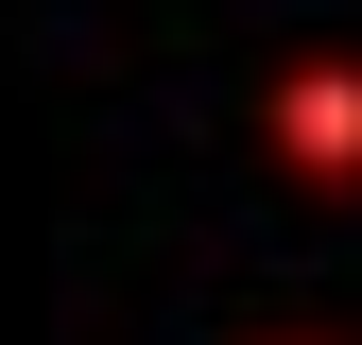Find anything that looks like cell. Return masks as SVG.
<instances>
[{"mask_svg":"<svg viewBox=\"0 0 362 345\" xmlns=\"http://www.w3.org/2000/svg\"><path fill=\"white\" fill-rule=\"evenodd\" d=\"M259 156H276L310 207H345L362 190V52H293L276 86H259Z\"/></svg>","mask_w":362,"mask_h":345,"instance_id":"obj_1","label":"cell"},{"mask_svg":"<svg viewBox=\"0 0 362 345\" xmlns=\"http://www.w3.org/2000/svg\"><path fill=\"white\" fill-rule=\"evenodd\" d=\"M259 345H345V328H259Z\"/></svg>","mask_w":362,"mask_h":345,"instance_id":"obj_2","label":"cell"}]
</instances>
